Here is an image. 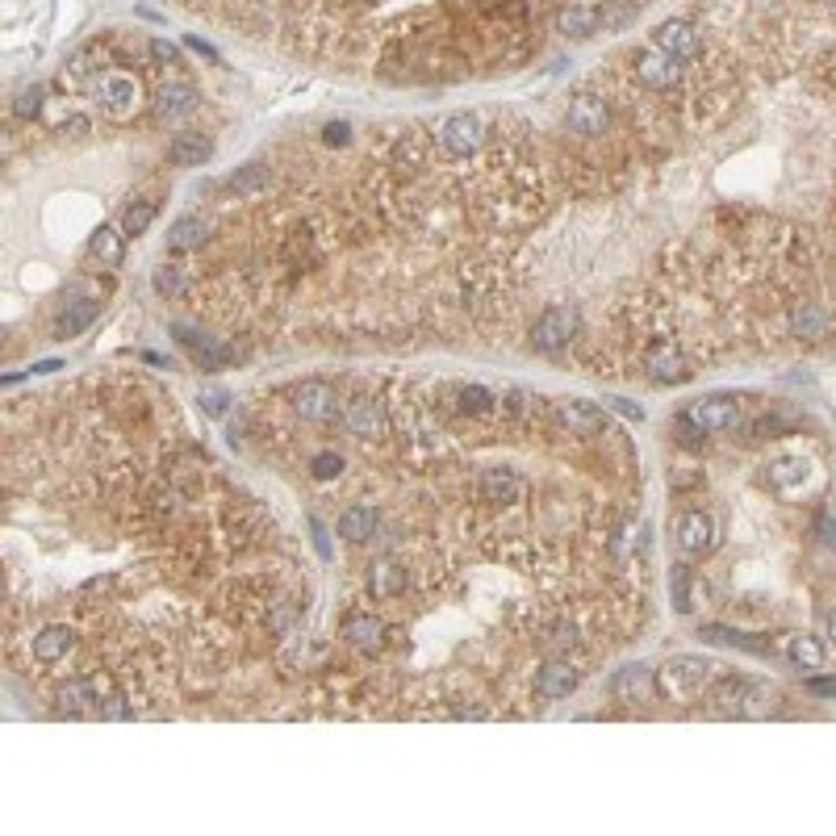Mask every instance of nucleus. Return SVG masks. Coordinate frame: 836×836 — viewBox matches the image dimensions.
Listing matches in <instances>:
<instances>
[{
  "label": "nucleus",
  "mask_w": 836,
  "mask_h": 836,
  "mask_svg": "<svg viewBox=\"0 0 836 836\" xmlns=\"http://www.w3.org/2000/svg\"><path fill=\"white\" fill-rule=\"evenodd\" d=\"M715 678H719V673H715L711 661H703V657H673L657 673V690L665 694L669 703H694Z\"/></svg>",
  "instance_id": "nucleus-1"
},
{
  "label": "nucleus",
  "mask_w": 836,
  "mask_h": 836,
  "mask_svg": "<svg viewBox=\"0 0 836 836\" xmlns=\"http://www.w3.org/2000/svg\"><path fill=\"white\" fill-rule=\"evenodd\" d=\"M577 331H582V310L548 306L536 318V327H531V347H536V352H561V347H569L577 339Z\"/></svg>",
  "instance_id": "nucleus-2"
},
{
  "label": "nucleus",
  "mask_w": 836,
  "mask_h": 836,
  "mask_svg": "<svg viewBox=\"0 0 836 836\" xmlns=\"http://www.w3.org/2000/svg\"><path fill=\"white\" fill-rule=\"evenodd\" d=\"M97 105L109 122H130L138 109H143V84L134 76H122V72H109L101 84H97Z\"/></svg>",
  "instance_id": "nucleus-3"
},
{
  "label": "nucleus",
  "mask_w": 836,
  "mask_h": 836,
  "mask_svg": "<svg viewBox=\"0 0 836 836\" xmlns=\"http://www.w3.org/2000/svg\"><path fill=\"white\" fill-rule=\"evenodd\" d=\"M435 138H439V147H444V155L469 159L485 143V122H481V113H452V118L439 122Z\"/></svg>",
  "instance_id": "nucleus-4"
},
{
  "label": "nucleus",
  "mask_w": 836,
  "mask_h": 836,
  "mask_svg": "<svg viewBox=\"0 0 836 836\" xmlns=\"http://www.w3.org/2000/svg\"><path fill=\"white\" fill-rule=\"evenodd\" d=\"M673 540L686 556H707L719 544V527L707 510H682L678 523H673Z\"/></svg>",
  "instance_id": "nucleus-5"
},
{
  "label": "nucleus",
  "mask_w": 836,
  "mask_h": 836,
  "mask_svg": "<svg viewBox=\"0 0 836 836\" xmlns=\"http://www.w3.org/2000/svg\"><path fill=\"white\" fill-rule=\"evenodd\" d=\"M293 410H297L301 423H331V418L343 406H339L335 385H327V381H301L293 389Z\"/></svg>",
  "instance_id": "nucleus-6"
},
{
  "label": "nucleus",
  "mask_w": 836,
  "mask_h": 836,
  "mask_svg": "<svg viewBox=\"0 0 836 836\" xmlns=\"http://www.w3.org/2000/svg\"><path fill=\"white\" fill-rule=\"evenodd\" d=\"M565 126L582 138H602L611 126V105L598 97V92H577L565 109Z\"/></svg>",
  "instance_id": "nucleus-7"
},
{
  "label": "nucleus",
  "mask_w": 836,
  "mask_h": 836,
  "mask_svg": "<svg viewBox=\"0 0 836 836\" xmlns=\"http://www.w3.org/2000/svg\"><path fill=\"white\" fill-rule=\"evenodd\" d=\"M339 636L356 648V653L364 657H377L381 648L389 644V627L381 615L373 611H352V615H343V627H339Z\"/></svg>",
  "instance_id": "nucleus-8"
},
{
  "label": "nucleus",
  "mask_w": 836,
  "mask_h": 836,
  "mask_svg": "<svg viewBox=\"0 0 836 836\" xmlns=\"http://www.w3.org/2000/svg\"><path fill=\"white\" fill-rule=\"evenodd\" d=\"M339 418H343L347 435H356V439H377V435H385V406L373 398V393H356V398H347L343 410H339Z\"/></svg>",
  "instance_id": "nucleus-9"
},
{
  "label": "nucleus",
  "mask_w": 836,
  "mask_h": 836,
  "mask_svg": "<svg viewBox=\"0 0 836 836\" xmlns=\"http://www.w3.org/2000/svg\"><path fill=\"white\" fill-rule=\"evenodd\" d=\"M477 494L490 506H515L527 494V481L519 477V469H510V464H490V469H481Z\"/></svg>",
  "instance_id": "nucleus-10"
},
{
  "label": "nucleus",
  "mask_w": 836,
  "mask_h": 836,
  "mask_svg": "<svg viewBox=\"0 0 836 836\" xmlns=\"http://www.w3.org/2000/svg\"><path fill=\"white\" fill-rule=\"evenodd\" d=\"M552 418L569 435H602V431H607V414H602L594 402H582V398H556L552 402Z\"/></svg>",
  "instance_id": "nucleus-11"
},
{
  "label": "nucleus",
  "mask_w": 836,
  "mask_h": 836,
  "mask_svg": "<svg viewBox=\"0 0 836 836\" xmlns=\"http://www.w3.org/2000/svg\"><path fill=\"white\" fill-rule=\"evenodd\" d=\"M632 72H636V80L644 88L665 92V88H673V84L682 80V63L669 59L665 51H657V46H648V51H636L632 55Z\"/></svg>",
  "instance_id": "nucleus-12"
},
{
  "label": "nucleus",
  "mask_w": 836,
  "mask_h": 836,
  "mask_svg": "<svg viewBox=\"0 0 836 836\" xmlns=\"http://www.w3.org/2000/svg\"><path fill=\"white\" fill-rule=\"evenodd\" d=\"M644 368H648V377L661 381V385H678V381L690 377V360H686V352H682L678 343H669V339H661V343L648 347V352H644Z\"/></svg>",
  "instance_id": "nucleus-13"
},
{
  "label": "nucleus",
  "mask_w": 836,
  "mask_h": 836,
  "mask_svg": "<svg viewBox=\"0 0 836 836\" xmlns=\"http://www.w3.org/2000/svg\"><path fill=\"white\" fill-rule=\"evenodd\" d=\"M686 418L703 435H719V431H732L740 423V406H736V398H703V402L686 406Z\"/></svg>",
  "instance_id": "nucleus-14"
},
{
  "label": "nucleus",
  "mask_w": 836,
  "mask_h": 836,
  "mask_svg": "<svg viewBox=\"0 0 836 836\" xmlns=\"http://www.w3.org/2000/svg\"><path fill=\"white\" fill-rule=\"evenodd\" d=\"M577 682H582V669H577L569 657H552L536 673V694L544 703H556V699H569V694L577 690Z\"/></svg>",
  "instance_id": "nucleus-15"
},
{
  "label": "nucleus",
  "mask_w": 836,
  "mask_h": 836,
  "mask_svg": "<svg viewBox=\"0 0 836 836\" xmlns=\"http://www.w3.org/2000/svg\"><path fill=\"white\" fill-rule=\"evenodd\" d=\"M653 46L657 51H665L669 59H694L699 55V30L690 26V21H682V17H669V21H661V26L653 30Z\"/></svg>",
  "instance_id": "nucleus-16"
},
{
  "label": "nucleus",
  "mask_w": 836,
  "mask_h": 836,
  "mask_svg": "<svg viewBox=\"0 0 836 836\" xmlns=\"http://www.w3.org/2000/svg\"><path fill=\"white\" fill-rule=\"evenodd\" d=\"M657 690V678L648 665H623L615 678H611V699L619 707H636V703H648V694Z\"/></svg>",
  "instance_id": "nucleus-17"
},
{
  "label": "nucleus",
  "mask_w": 836,
  "mask_h": 836,
  "mask_svg": "<svg viewBox=\"0 0 836 836\" xmlns=\"http://www.w3.org/2000/svg\"><path fill=\"white\" fill-rule=\"evenodd\" d=\"M76 648V632L67 623H51V627H42V632L34 636V644H30V653H34V661L38 665H59V661H67V653Z\"/></svg>",
  "instance_id": "nucleus-18"
},
{
  "label": "nucleus",
  "mask_w": 836,
  "mask_h": 836,
  "mask_svg": "<svg viewBox=\"0 0 836 836\" xmlns=\"http://www.w3.org/2000/svg\"><path fill=\"white\" fill-rule=\"evenodd\" d=\"M201 105V92L189 84V80H172L155 92V118H184V113H193Z\"/></svg>",
  "instance_id": "nucleus-19"
},
{
  "label": "nucleus",
  "mask_w": 836,
  "mask_h": 836,
  "mask_svg": "<svg viewBox=\"0 0 836 836\" xmlns=\"http://www.w3.org/2000/svg\"><path fill=\"white\" fill-rule=\"evenodd\" d=\"M377 527H381V515H377V506H368V502L347 506L339 515V536L347 544H368L377 536Z\"/></svg>",
  "instance_id": "nucleus-20"
},
{
  "label": "nucleus",
  "mask_w": 836,
  "mask_h": 836,
  "mask_svg": "<svg viewBox=\"0 0 836 836\" xmlns=\"http://www.w3.org/2000/svg\"><path fill=\"white\" fill-rule=\"evenodd\" d=\"M209 155H214V143H209V134H201V130H180L168 143V159L176 168H201Z\"/></svg>",
  "instance_id": "nucleus-21"
},
{
  "label": "nucleus",
  "mask_w": 836,
  "mask_h": 836,
  "mask_svg": "<svg viewBox=\"0 0 836 836\" xmlns=\"http://www.w3.org/2000/svg\"><path fill=\"white\" fill-rule=\"evenodd\" d=\"M88 255L101 268H118L126 260V230L122 226H97L88 235Z\"/></svg>",
  "instance_id": "nucleus-22"
},
{
  "label": "nucleus",
  "mask_w": 836,
  "mask_h": 836,
  "mask_svg": "<svg viewBox=\"0 0 836 836\" xmlns=\"http://www.w3.org/2000/svg\"><path fill=\"white\" fill-rule=\"evenodd\" d=\"M101 314V301H92V297H72L63 306V314L55 318V339H72L80 331H88L92 322H97Z\"/></svg>",
  "instance_id": "nucleus-23"
},
{
  "label": "nucleus",
  "mask_w": 836,
  "mask_h": 836,
  "mask_svg": "<svg viewBox=\"0 0 836 836\" xmlns=\"http://www.w3.org/2000/svg\"><path fill=\"white\" fill-rule=\"evenodd\" d=\"M368 598H377V602H389V598H402L406 590V569L398 561H377V565H368Z\"/></svg>",
  "instance_id": "nucleus-24"
},
{
  "label": "nucleus",
  "mask_w": 836,
  "mask_h": 836,
  "mask_svg": "<svg viewBox=\"0 0 836 836\" xmlns=\"http://www.w3.org/2000/svg\"><path fill=\"white\" fill-rule=\"evenodd\" d=\"M172 331H176V339L184 347H189V356H193L197 368H222L230 360V347H222L218 339H209L201 331H189V327H172Z\"/></svg>",
  "instance_id": "nucleus-25"
},
{
  "label": "nucleus",
  "mask_w": 836,
  "mask_h": 836,
  "mask_svg": "<svg viewBox=\"0 0 836 836\" xmlns=\"http://www.w3.org/2000/svg\"><path fill=\"white\" fill-rule=\"evenodd\" d=\"M807 477H811V460H803V456H782V460L770 464V473H765L770 490H778V494H795V490H803Z\"/></svg>",
  "instance_id": "nucleus-26"
},
{
  "label": "nucleus",
  "mask_w": 836,
  "mask_h": 836,
  "mask_svg": "<svg viewBox=\"0 0 836 836\" xmlns=\"http://www.w3.org/2000/svg\"><path fill=\"white\" fill-rule=\"evenodd\" d=\"M598 26H602V13L590 9V5H569V9L556 13V30H561L565 38H577V42H582V38H594Z\"/></svg>",
  "instance_id": "nucleus-27"
},
{
  "label": "nucleus",
  "mask_w": 836,
  "mask_h": 836,
  "mask_svg": "<svg viewBox=\"0 0 836 836\" xmlns=\"http://www.w3.org/2000/svg\"><path fill=\"white\" fill-rule=\"evenodd\" d=\"M786 661H791L795 669H803V673H816V669H824L828 653H824V644L816 636H791L786 640Z\"/></svg>",
  "instance_id": "nucleus-28"
},
{
  "label": "nucleus",
  "mask_w": 836,
  "mask_h": 836,
  "mask_svg": "<svg viewBox=\"0 0 836 836\" xmlns=\"http://www.w3.org/2000/svg\"><path fill=\"white\" fill-rule=\"evenodd\" d=\"M222 189L230 193V197H255L260 189H268V168L264 164H247V168H235L226 176V184Z\"/></svg>",
  "instance_id": "nucleus-29"
},
{
  "label": "nucleus",
  "mask_w": 836,
  "mask_h": 836,
  "mask_svg": "<svg viewBox=\"0 0 836 836\" xmlns=\"http://www.w3.org/2000/svg\"><path fill=\"white\" fill-rule=\"evenodd\" d=\"M456 410L469 418H490L498 410V398L485 385H460L456 389Z\"/></svg>",
  "instance_id": "nucleus-30"
},
{
  "label": "nucleus",
  "mask_w": 836,
  "mask_h": 836,
  "mask_svg": "<svg viewBox=\"0 0 836 836\" xmlns=\"http://www.w3.org/2000/svg\"><path fill=\"white\" fill-rule=\"evenodd\" d=\"M205 235H209V230H205L201 218H176L172 230H168V247L172 251H201Z\"/></svg>",
  "instance_id": "nucleus-31"
},
{
  "label": "nucleus",
  "mask_w": 836,
  "mask_h": 836,
  "mask_svg": "<svg viewBox=\"0 0 836 836\" xmlns=\"http://www.w3.org/2000/svg\"><path fill=\"white\" fill-rule=\"evenodd\" d=\"M151 285H155V293L164 297V301H180L184 289H189V276H184L180 264H159L155 276H151Z\"/></svg>",
  "instance_id": "nucleus-32"
},
{
  "label": "nucleus",
  "mask_w": 836,
  "mask_h": 836,
  "mask_svg": "<svg viewBox=\"0 0 836 836\" xmlns=\"http://www.w3.org/2000/svg\"><path fill=\"white\" fill-rule=\"evenodd\" d=\"M791 327H795L799 339H820L828 331V314L820 306H799L795 318H791Z\"/></svg>",
  "instance_id": "nucleus-33"
},
{
  "label": "nucleus",
  "mask_w": 836,
  "mask_h": 836,
  "mask_svg": "<svg viewBox=\"0 0 836 836\" xmlns=\"http://www.w3.org/2000/svg\"><path fill=\"white\" fill-rule=\"evenodd\" d=\"M669 586H673V607H678L682 615H690L694 611V590H699V586H694V573L686 565H678L669 573Z\"/></svg>",
  "instance_id": "nucleus-34"
},
{
  "label": "nucleus",
  "mask_w": 836,
  "mask_h": 836,
  "mask_svg": "<svg viewBox=\"0 0 836 836\" xmlns=\"http://www.w3.org/2000/svg\"><path fill=\"white\" fill-rule=\"evenodd\" d=\"M42 101H46V88L42 84H26L17 92V101H13V118L17 122H34L42 113Z\"/></svg>",
  "instance_id": "nucleus-35"
},
{
  "label": "nucleus",
  "mask_w": 836,
  "mask_h": 836,
  "mask_svg": "<svg viewBox=\"0 0 836 836\" xmlns=\"http://www.w3.org/2000/svg\"><path fill=\"white\" fill-rule=\"evenodd\" d=\"M151 222H155V201H134V205H126V214H122L126 239H138Z\"/></svg>",
  "instance_id": "nucleus-36"
},
{
  "label": "nucleus",
  "mask_w": 836,
  "mask_h": 836,
  "mask_svg": "<svg viewBox=\"0 0 836 836\" xmlns=\"http://www.w3.org/2000/svg\"><path fill=\"white\" fill-rule=\"evenodd\" d=\"M577 644H582V640H577V627H573V623H556L552 632H548V653H556V657L573 653Z\"/></svg>",
  "instance_id": "nucleus-37"
},
{
  "label": "nucleus",
  "mask_w": 836,
  "mask_h": 836,
  "mask_svg": "<svg viewBox=\"0 0 836 836\" xmlns=\"http://www.w3.org/2000/svg\"><path fill=\"white\" fill-rule=\"evenodd\" d=\"M97 711H101V719H126V715H130V703H126L122 690H105L101 703H97Z\"/></svg>",
  "instance_id": "nucleus-38"
},
{
  "label": "nucleus",
  "mask_w": 836,
  "mask_h": 836,
  "mask_svg": "<svg viewBox=\"0 0 836 836\" xmlns=\"http://www.w3.org/2000/svg\"><path fill=\"white\" fill-rule=\"evenodd\" d=\"M310 473H314L318 481H331V477H339V473H343V456H335V452H322V456H314V460H310Z\"/></svg>",
  "instance_id": "nucleus-39"
},
{
  "label": "nucleus",
  "mask_w": 836,
  "mask_h": 836,
  "mask_svg": "<svg viewBox=\"0 0 836 836\" xmlns=\"http://www.w3.org/2000/svg\"><path fill=\"white\" fill-rule=\"evenodd\" d=\"M88 51H80V55H72V63L63 67V88H76V84H84L88 80Z\"/></svg>",
  "instance_id": "nucleus-40"
},
{
  "label": "nucleus",
  "mask_w": 836,
  "mask_h": 836,
  "mask_svg": "<svg viewBox=\"0 0 836 836\" xmlns=\"http://www.w3.org/2000/svg\"><path fill=\"white\" fill-rule=\"evenodd\" d=\"M197 402H201V410H205V414H226V402H230V398H226L222 389H205Z\"/></svg>",
  "instance_id": "nucleus-41"
},
{
  "label": "nucleus",
  "mask_w": 836,
  "mask_h": 836,
  "mask_svg": "<svg viewBox=\"0 0 836 836\" xmlns=\"http://www.w3.org/2000/svg\"><path fill=\"white\" fill-rule=\"evenodd\" d=\"M88 130H92V122L84 118V113H72V118L63 122V134H67V138H76V143H80V138H88Z\"/></svg>",
  "instance_id": "nucleus-42"
},
{
  "label": "nucleus",
  "mask_w": 836,
  "mask_h": 836,
  "mask_svg": "<svg viewBox=\"0 0 836 836\" xmlns=\"http://www.w3.org/2000/svg\"><path fill=\"white\" fill-rule=\"evenodd\" d=\"M151 59H155V63H176L180 55H176V46H172V42L155 38V42H151Z\"/></svg>",
  "instance_id": "nucleus-43"
},
{
  "label": "nucleus",
  "mask_w": 836,
  "mask_h": 836,
  "mask_svg": "<svg viewBox=\"0 0 836 836\" xmlns=\"http://www.w3.org/2000/svg\"><path fill=\"white\" fill-rule=\"evenodd\" d=\"M347 134H352V130H347V122H331L327 130H322V138H327L331 147H343V143H347Z\"/></svg>",
  "instance_id": "nucleus-44"
},
{
  "label": "nucleus",
  "mask_w": 836,
  "mask_h": 836,
  "mask_svg": "<svg viewBox=\"0 0 836 836\" xmlns=\"http://www.w3.org/2000/svg\"><path fill=\"white\" fill-rule=\"evenodd\" d=\"M611 406H615L619 414H627V418H636V423H640V418H644V410H640L636 402H627V398H611Z\"/></svg>",
  "instance_id": "nucleus-45"
},
{
  "label": "nucleus",
  "mask_w": 836,
  "mask_h": 836,
  "mask_svg": "<svg viewBox=\"0 0 836 836\" xmlns=\"http://www.w3.org/2000/svg\"><path fill=\"white\" fill-rule=\"evenodd\" d=\"M807 690L811 694H836V678H811Z\"/></svg>",
  "instance_id": "nucleus-46"
},
{
  "label": "nucleus",
  "mask_w": 836,
  "mask_h": 836,
  "mask_svg": "<svg viewBox=\"0 0 836 836\" xmlns=\"http://www.w3.org/2000/svg\"><path fill=\"white\" fill-rule=\"evenodd\" d=\"M184 42H189V46H193V51H197V55H205V59H218V55H214V51H209V46H205L201 38H193V34H189V38H184Z\"/></svg>",
  "instance_id": "nucleus-47"
},
{
  "label": "nucleus",
  "mask_w": 836,
  "mask_h": 836,
  "mask_svg": "<svg viewBox=\"0 0 836 836\" xmlns=\"http://www.w3.org/2000/svg\"><path fill=\"white\" fill-rule=\"evenodd\" d=\"M828 640L836 644V611H828Z\"/></svg>",
  "instance_id": "nucleus-48"
},
{
  "label": "nucleus",
  "mask_w": 836,
  "mask_h": 836,
  "mask_svg": "<svg viewBox=\"0 0 836 836\" xmlns=\"http://www.w3.org/2000/svg\"><path fill=\"white\" fill-rule=\"evenodd\" d=\"M828 5H832V9H836V0H828Z\"/></svg>",
  "instance_id": "nucleus-49"
}]
</instances>
